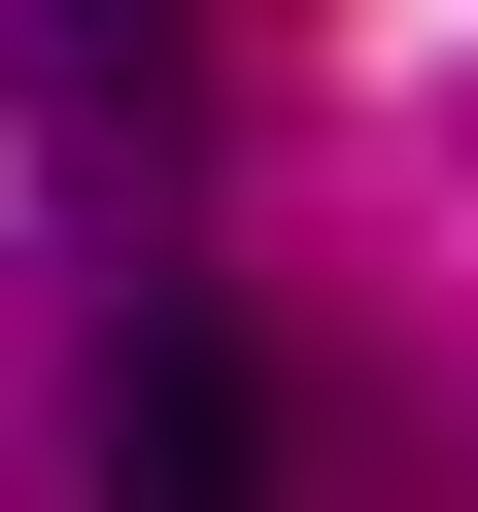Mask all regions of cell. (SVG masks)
Here are the masks:
<instances>
[{"label":"cell","mask_w":478,"mask_h":512,"mask_svg":"<svg viewBox=\"0 0 478 512\" xmlns=\"http://www.w3.org/2000/svg\"><path fill=\"white\" fill-rule=\"evenodd\" d=\"M69 478H103V512H274V342H239V308H103Z\"/></svg>","instance_id":"6da1fadb"},{"label":"cell","mask_w":478,"mask_h":512,"mask_svg":"<svg viewBox=\"0 0 478 512\" xmlns=\"http://www.w3.org/2000/svg\"><path fill=\"white\" fill-rule=\"evenodd\" d=\"M0 69H35L69 171H171V137H205V0H0Z\"/></svg>","instance_id":"7a4b0ae2"}]
</instances>
